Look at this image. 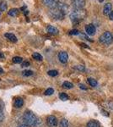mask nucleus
I'll list each match as a JSON object with an SVG mask.
<instances>
[{"label": "nucleus", "instance_id": "nucleus-33", "mask_svg": "<svg viewBox=\"0 0 113 127\" xmlns=\"http://www.w3.org/2000/svg\"><path fill=\"white\" fill-rule=\"evenodd\" d=\"M0 58H1V59H3V58H4V55L2 54V53H0Z\"/></svg>", "mask_w": 113, "mask_h": 127}, {"label": "nucleus", "instance_id": "nucleus-14", "mask_svg": "<svg viewBox=\"0 0 113 127\" xmlns=\"http://www.w3.org/2000/svg\"><path fill=\"white\" fill-rule=\"evenodd\" d=\"M24 104V100L20 97H18L15 99V102H14V105H15L16 108H21Z\"/></svg>", "mask_w": 113, "mask_h": 127}, {"label": "nucleus", "instance_id": "nucleus-35", "mask_svg": "<svg viewBox=\"0 0 113 127\" xmlns=\"http://www.w3.org/2000/svg\"><path fill=\"white\" fill-rule=\"evenodd\" d=\"M100 3H102V2H103V0H100Z\"/></svg>", "mask_w": 113, "mask_h": 127}, {"label": "nucleus", "instance_id": "nucleus-3", "mask_svg": "<svg viewBox=\"0 0 113 127\" xmlns=\"http://www.w3.org/2000/svg\"><path fill=\"white\" fill-rule=\"evenodd\" d=\"M85 16H86V10L82 9H74L70 14L69 17H70L71 20L73 23H76V22H79L80 20L85 19Z\"/></svg>", "mask_w": 113, "mask_h": 127}, {"label": "nucleus", "instance_id": "nucleus-25", "mask_svg": "<svg viewBox=\"0 0 113 127\" xmlns=\"http://www.w3.org/2000/svg\"><path fill=\"white\" fill-rule=\"evenodd\" d=\"M48 75H50V76H57V75H58V72H57V70H49L48 71Z\"/></svg>", "mask_w": 113, "mask_h": 127}, {"label": "nucleus", "instance_id": "nucleus-19", "mask_svg": "<svg viewBox=\"0 0 113 127\" xmlns=\"http://www.w3.org/2000/svg\"><path fill=\"white\" fill-rule=\"evenodd\" d=\"M32 57H33V59H36V60H39V61L42 60V56L39 54V53H34V54H32Z\"/></svg>", "mask_w": 113, "mask_h": 127}, {"label": "nucleus", "instance_id": "nucleus-5", "mask_svg": "<svg viewBox=\"0 0 113 127\" xmlns=\"http://www.w3.org/2000/svg\"><path fill=\"white\" fill-rule=\"evenodd\" d=\"M71 3L74 9H82L85 5V0H71Z\"/></svg>", "mask_w": 113, "mask_h": 127}, {"label": "nucleus", "instance_id": "nucleus-1", "mask_svg": "<svg viewBox=\"0 0 113 127\" xmlns=\"http://www.w3.org/2000/svg\"><path fill=\"white\" fill-rule=\"evenodd\" d=\"M68 12V6L66 3H59L56 8L50 9V15L55 20H63Z\"/></svg>", "mask_w": 113, "mask_h": 127}, {"label": "nucleus", "instance_id": "nucleus-16", "mask_svg": "<svg viewBox=\"0 0 113 127\" xmlns=\"http://www.w3.org/2000/svg\"><path fill=\"white\" fill-rule=\"evenodd\" d=\"M63 87L66 88V89H71V88L73 87V84L68 82V81H65V82L63 83Z\"/></svg>", "mask_w": 113, "mask_h": 127}, {"label": "nucleus", "instance_id": "nucleus-26", "mask_svg": "<svg viewBox=\"0 0 113 127\" xmlns=\"http://www.w3.org/2000/svg\"><path fill=\"white\" fill-rule=\"evenodd\" d=\"M69 34L70 35H79V32L76 29H73V30H72L69 32Z\"/></svg>", "mask_w": 113, "mask_h": 127}, {"label": "nucleus", "instance_id": "nucleus-23", "mask_svg": "<svg viewBox=\"0 0 113 127\" xmlns=\"http://www.w3.org/2000/svg\"><path fill=\"white\" fill-rule=\"evenodd\" d=\"M22 75H23L24 76H30V75H33V71H31V70H24L23 72H22Z\"/></svg>", "mask_w": 113, "mask_h": 127}, {"label": "nucleus", "instance_id": "nucleus-18", "mask_svg": "<svg viewBox=\"0 0 113 127\" xmlns=\"http://www.w3.org/2000/svg\"><path fill=\"white\" fill-rule=\"evenodd\" d=\"M60 127H68V121L66 119H63L60 121Z\"/></svg>", "mask_w": 113, "mask_h": 127}, {"label": "nucleus", "instance_id": "nucleus-24", "mask_svg": "<svg viewBox=\"0 0 113 127\" xmlns=\"http://www.w3.org/2000/svg\"><path fill=\"white\" fill-rule=\"evenodd\" d=\"M53 93H54V90H53L52 88H48V89L45 92V95L50 96V95H52V94H53Z\"/></svg>", "mask_w": 113, "mask_h": 127}, {"label": "nucleus", "instance_id": "nucleus-2", "mask_svg": "<svg viewBox=\"0 0 113 127\" xmlns=\"http://www.w3.org/2000/svg\"><path fill=\"white\" fill-rule=\"evenodd\" d=\"M23 120L25 125L28 126H36L37 125V118L32 112L25 111L23 115Z\"/></svg>", "mask_w": 113, "mask_h": 127}, {"label": "nucleus", "instance_id": "nucleus-15", "mask_svg": "<svg viewBox=\"0 0 113 127\" xmlns=\"http://www.w3.org/2000/svg\"><path fill=\"white\" fill-rule=\"evenodd\" d=\"M8 15L9 16H12V17H15L19 15V9H9V11L8 12Z\"/></svg>", "mask_w": 113, "mask_h": 127}, {"label": "nucleus", "instance_id": "nucleus-22", "mask_svg": "<svg viewBox=\"0 0 113 127\" xmlns=\"http://www.w3.org/2000/svg\"><path fill=\"white\" fill-rule=\"evenodd\" d=\"M22 59L21 57H19V56H16V57H14L13 58V62L14 63H15V64H20V63H21L22 62Z\"/></svg>", "mask_w": 113, "mask_h": 127}, {"label": "nucleus", "instance_id": "nucleus-13", "mask_svg": "<svg viewBox=\"0 0 113 127\" xmlns=\"http://www.w3.org/2000/svg\"><path fill=\"white\" fill-rule=\"evenodd\" d=\"M86 127H100V123L96 120H90L87 123Z\"/></svg>", "mask_w": 113, "mask_h": 127}, {"label": "nucleus", "instance_id": "nucleus-32", "mask_svg": "<svg viewBox=\"0 0 113 127\" xmlns=\"http://www.w3.org/2000/svg\"><path fill=\"white\" fill-rule=\"evenodd\" d=\"M19 127H28V126L25 124H22V125H20Z\"/></svg>", "mask_w": 113, "mask_h": 127}, {"label": "nucleus", "instance_id": "nucleus-7", "mask_svg": "<svg viewBox=\"0 0 113 127\" xmlns=\"http://www.w3.org/2000/svg\"><path fill=\"white\" fill-rule=\"evenodd\" d=\"M47 126L49 127H57V120L55 116L50 115L46 119Z\"/></svg>", "mask_w": 113, "mask_h": 127}, {"label": "nucleus", "instance_id": "nucleus-6", "mask_svg": "<svg viewBox=\"0 0 113 127\" xmlns=\"http://www.w3.org/2000/svg\"><path fill=\"white\" fill-rule=\"evenodd\" d=\"M59 3H60L59 0H43V3H44L46 7L50 8V9H54V8H56Z\"/></svg>", "mask_w": 113, "mask_h": 127}, {"label": "nucleus", "instance_id": "nucleus-31", "mask_svg": "<svg viewBox=\"0 0 113 127\" xmlns=\"http://www.w3.org/2000/svg\"><path fill=\"white\" fill-rule=\"evenodd\" d=\"M79 87L81 88V89H83V90H86L87 88L85 87V86H84L83 84H79Z\"/></svg>", "mask_w": 113, "mask_h": 127}, {"label": "nucleus", "instance_id": "nucleus-34", "mask_svg": "<svg viewBox=\"0 0 113 127\" xmlns=\"http://www.w3.org/2000/svg\"><path fill=\"white\" fill-rule=\"evenodd\" d=\"M0 74H3V69L0 67Z\"/></svg>", "mask_w": 113, "mask_h": 127}, {"label": "nucleus", "instance_id": "nucleus-28", "mask_svg": "<svg viewBox=\"0 0 113 127\" xmlns=\"http://www.w3.org/2000/svg\"><path fill=\"white\" fill-rule=\"evenodd\" d=\"M28 66H30V62H28V61H23L21 63V67H28Z\"/></svg>", "mask_w": 113, "mask_h": 127}, {"label": "nucleus", "instance_id": "nucleus-29", "mask_svg": "<svg viewBox=\"0 0 113 127\" xmlns=\"http://www.w3.org/2000/svg\"><path fill=\"white\" fill-rule=\"evenodd\" d=\"M3 119H4V114H3V112L0 109V122L3 121Z\"/></svg>", "mask_w": 113, "mask_h": 127}, {"label": "nucleus", "instance_id": "nucleus-10", "mask_svg": "<svg viewBox=\"0 0 113 127\" xmlns=\"http://www.w3.org/2000/svg\"><path fill=\"white\" fill-rule=\"evenodd\" d=\"M46 31H47V32H48L49 34H51V35H57L58 34V29L57 28H56L55 26H48L46 27Z\"/></svg>", "mask_w": 113, "mask_h": 127}, {"label": "nucleus", "instance_id": "nucleus-27", "mask_svg": "<svg viewBox=\"0 0 113 127\" xmlns=\"http://www.w3.org/2000/svg\"><path fill=\"white\" fill-rule=\"evenodd\" d=\"M74 69H78V70H80V71H84L85 70V66L83 65H78V66H75Z\"/></svg>", "mask_w": 113, "mask_h": 127}, {"label": "nucleus", "instance_id": "nucleus-30", "mask_svg": "<svg viewBox=\"0 0 113 127\" xmlns=\"http://www.w3.org/2000/svg\"><path fill=\"white\" fill-rule=\"evenodd\" d=\"M109 19L111 20H113V11H112L110 13V15H109Z\"/></svg>", "mask_w": 113, "mask_h": 127}, {"label": "nucleus", "instance_id": "nucleus-11", "mask_svg": "<svg viewBox=\"0 0 113 127\" xmlns=\"http://www.w3.org/2000/svg\"><path fill=\"white\" fill-rule=\"evenodd\" d=\"M112 12V4L110 3H106L104 6V9H103V14L105 15H109L110 13Z\"/></svg>", "mask_w": 113, "mask_h": 127}, {"label": "nucleus", "instance_id": "nucleus-12", "mask_svg": "<svg viewBox=\"0 0 113 127\" xmlns=\"http://www.w3.org/2000/svg\"><path fill=\"white\" fill-rule=\"evenodd\" d=\"M4 36L6 38H8L9 41H11V42H17V37H16L15 36H14V34H11V33H6L4 35Z\"/></svg>", "mask_w": 113, "mask_h": 127}, {"label": "nucleus", "instance_id": "nucleus-36", "mask_svg": "<svg viewBox=\"0 0 113 127\" xmlns=\"http://www.w3.org/2000/svg\"><path fill=\"white\" fill-rule=\"evenodd\" d=\"M0 15H1V13H0Z\"/></svg>", "mask_w": 113, "mask_h": 127}, {"label": "nucleus", "instance_id": "nucleus-21", "mask_svg": "<svg viewBox=\"0 0 113 127\" xmlns=\"http://www.w3.org/2000/svg\"><path fill=\"white\" fill-rule=\"evenodd\" d=\"M88 82L90 86H92V87H96L97 86V81H95L94 79L93 78H89L88 79Z\"/></svg>", "mask_w": 113, "mask_h": 127}, {"label": "nucleus", "instance_id": "nucleus-17", "mask_svg": "<svg viewBox=\"0 0 113 127\" xmlns=\"http://www.w3.org/2000/svg\"><path fill=\"white\" fill-rule=\"evenodd\" d=\"M59 98H60L61 100H63V101H67V100H68L69 97L67 95L66 93H61L60 94H59Z\"/></svg>", "mask_w": 113, "mask_h": 127}, {"label": "nucleus", "instance_id": "nucleus-4", "mask_svg": "<svg viewBox=\"0 0 113 127\" xmlns=\"http://www.w3.org/2000/svg\"><path fill=\"white\" fill-rule=\"evenodd\" d=\"M112 40H113L112 35L111 32H104V33L102 34L99 38V42H100V43L103 44V45H106H106H110L111 43H112Z\"/></svg>", "mask_w": 113, "mask_h": 127}, {"label": "nucleus", "instance_id": "nucleus-8", "mask_svg": "<svg viewBox=\"0 0 113 127\" xmlns=\"http://www.w3.org/2000/svg\"><path fill=\"white\" fill-rule=\"evenodd\" d=\"M85 32L89 36H94L96 32V28L93 24H89L85 26Z\"/></svg>", "mask_w": 113, "mask_h": 127}, {"label": "nucleus", "instance_id": "nucleus-20", "mask_svg": "<svg viewBox=\"0 0 113 127\" xmlns=\"http://www.w3.org/2000/svg\"><path fill=\"white\" fill-rule=\"evenodd\" d=\"M6 9H7V3L4 1L1 2L0 3V10L1 11H5Z\"/></svg>", "mask_w": 113, "mask_h": 127}, {"label": "nucleus", "instance_id": "nucleus-9", "mask_svg": "<svg viewBox=\"0 0 113 127\" xmlns=\"http://www.w3.org/2000/svg\"><path fill=\"white\" fill-rule=\"evenodd\" d=\"M58 59L60 60L61 63L65 64L68 62V55L66 52H60L58 54Z\"/></svg>", "mask_w": 113, "mask_h": 127}]
</instances>
